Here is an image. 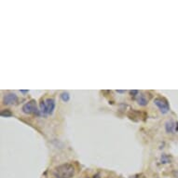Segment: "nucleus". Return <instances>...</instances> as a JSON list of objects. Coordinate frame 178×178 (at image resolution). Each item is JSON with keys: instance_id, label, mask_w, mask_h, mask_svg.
Segmentation results:
<instances>
[{"instance_id": "obj_6", "label": "nucleus", "mask_w": 178, "mask_h": 178, "mask_svg": "<svg viewBox=\"0 0 178 178\" xmlns=\"http://www.w3.org/2000/svg\"><path fill=\"white\" fill-rule=\"evenodd\" d=\"M165 130L169 133H173L174 132H175V122L173 120H168L165 123Z\"/></svg>"}, {"instance_id": "obj_11", "label": "nucleus", "mask_w": 178, "mask_h": 178, "mask_svg": "<svg viewBox=\"0 0 178 178\" xmlns=\"http://www.w3.org/2000/svg\"><path fill=\"white\" fill-rule=\"evenodd\" d=\"M130 93L132 94V96H135V94H138V90H131Z\"/></svg>"}, {"instance_id": "obj_3", "label": "nucleus", "mask_w": 178, "mask_h": 178, "mask_svg": "<svg viewBox=\"0 0 178 178\" xmlns=\"http://www.w3.org/2000/svg\"><path fill=\"white\" fill-rule=\"evenodd\" d=\"M22 110L24 114H27V115H31V114L37 115V116L39 115V110L37 109L36 103H35V100H31L28 103L24 104L23 105Z\"/></svg>"}, {"instance_id": "obj_15", "label": "nucleus", "mask_w": 178, "mask_h": 178, "mask_svg": "<svg viewBox=\"0 0 178 178\" xmlns=\"http://www.w3.org/2000/svg\"><path fill=\"white\" fill-rule=\"evenodd\" d=\"M118 92H119V93H123V92H125L124 90H118Z\"/></svg>"}, {"instance_id": "obj_1", "label": "nucleus", "mask_w": 178, "mask_h": 178, "mask_svg": "<svg viewBox=\"0 0 178 178\" xmlns=\"http://www.w3.org/2000/svg\"><path fill=\"white\" fill-rule=\"evenodd\" d=\"M57 178H70L74 175L75 170L71 164H63L56 169Z\"/></svg>"}, {"instance_id": "obj_9", "label": "nucleus", "mask_w": 178, "mask_h": 178, "mask_svg": "<svg viewBox=\"0 0 178 178\" xmlns=\"http://www.w3.org/2000/svg\"><path fill=\"white\" fill-rule=\"evenodd\" d=\"M1 117L3 118H8V117H11L12 116V113L9 109H5V110H2L1 113H0Z\"/></svg>"}, {"instance_id": "obj_17", "label": "nucleus", "mask_w": 178, "mask_h": 178, "mask_svg": "<svg viewBox=\"0 0 178 178\" xmlns=\"http://www.w3.org/2000/svg\"><path fill=\"white\" fill-rule=\"evenodd\" d=\"M87 178H88V177H87Z\"/></svg>"}, {"instance_id": "obj_8", "label": "nucleus", "mask_w": 178, "mask_h": 178, "mask_svg": "<svg viewBox=\"0 0 178 178\" xmlns=\"http://www.w3.org/2000/svg\"><path fill=\"white\" fill-rule=\"evenodd\" d=\"M171 159H172L171 157L168 156V155H166V154H163V155L161 156V158H160V161H161V163H163V164L171 162Z\"/></svg>"}, {"instance_id": "obj_10", "label": "nucleus", "mask_w": 178, "mask_h": 178, "mask_svg": "<svg viewBox=\"0 0 178 178\" xmlns=\"http://www.w3.org/2000/svg\"><path fill=\"white\" fill-rule=\"evenodd\" d=\"M61 99L63 101V102H68L69 100H70V95H69V93L68 92H66V91H64V92H62V93H61Z\"/></svg>"}, {"instance_id": "obj_16", "label": "nucleus", "mask_w": 178, "mask_h": 178, "mask_svg": "<svg viewBox=\"0 0 178 178\" xmlns=\"http://www.w3.org/2000/svg\"><path fill=\"white\" fill-rule=\"evenodd\" d=\"M134 178H138V177H137V176H134Z\"/></svg>"}, {"instance_id": "obj_13", "label": "nucleus", "mask_w": 178, "mask_h": 178, "mask_svg": "<svg viewBox=\"0 0 178 178\" xmlns=\"http://www.w3.org/2000/svg\"><path fill=\"white\" fill-rule=\"evenodd\" d=\"M21 92L24 94V93H27V92H28V90H24V89H22V90H21Z\"/></svg>"}, {"instance_id": "obj_4", "label": "nucleus", "mask_w": 178, "mask_h": 178, "mask_svg": "<svg viewBox=\"0 0 178 178\" xmlns=\"http://www.w3.org/2000/svg\"><path fill=\"white\" fill-rule=\"evenodd\" d=\"M154 104L159 107V109L160 110V112L162 114H166L170 110V105L168 104V101L166 99H164V98H161V97L155 98Z\"/></svg>"}, {"instance_id": "obj_5", "label": "nucleus", "mask_w": 178, "mask_h": 178, "mask_svg": "<svg viewBox=\"0 0 178 178\" xmlns=\"http://www.w3.org/2000/svg\"><path fill=\"white\" fill-rule=\"evenodd\" d=\"M18 101V97L15 93H8L4 96L3 102L5 105H14Z\"/></svg>"}, {"instance_id": "obj_7", "label": "nucleus", "mask_w": 178, "mask_h": 178, "mask_svg": "<svg viewBox=\"0 0 178 178\" xmlns=\"http://www.w3.org/2000/svg\"><path fill=\"white\" fill-rule=\"evenodd\" d=\"M137 103L138 105H140L141 106H146L148 103V100L147 99V97L144 94H138L137 97Z\"/></svg>"}, {"instance_id": "obj_2", "label": "nucleus", "mask_w": 178, "mask_h": 178, "mask_svg": "<svg viewBox=\"0 0 178 178\" xmlns=\"http://www.w3.org/2000/svg\"><path fill=\"white\" fill-rule=\"evenodd\" d=\"M55 108V100L53 98H47L40 103V109L44 114L51 115Z\"/></svg>"}, {"instance_id": "obj_12", "label": "nucleus", "mask_w": 178, "mask_h": 178, "mask_svg": "<svg viewBox=\"0 0 178 178\" xmlns=\"http://www.w3.org/2000/svg\"><path fill=\"white\" fill-rule=\"evenodd\" d=\"M175 132H178V122H175Z\"/></svg>"}, {"instance_id": "obj_14", "label": "nucleus", "mask_w": 178, "mask_h": 178, "mask_svg": "<svg viewBox=\"0 0 178 178\" xmlns=\"http://www.w3.org/2000/svg\"><path fill=\"white\" fill-rule=\"evenodd\" d=\"M93 178H101V177H100L99 175H93Z\"/></svg>"}]
</instances>
